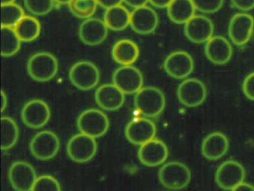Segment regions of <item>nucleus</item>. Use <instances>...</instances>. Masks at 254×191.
Listing matches in <instances>:
<instances>
[{
	"mask_svg": "<svg viewBox=\"0 0 254 191\" xmlns=\"http://www.w3.org/2000/svg\"><path fill=\"white\" fill-rule=\"evenodd\" d=\"M134 105L145 117H157L166 107V97L159 88L145 87L135 95Z\"/></svg>",
	"mask_w": 254,
	"mask_h": 191,
	"instance_id": "1",
	"label": "nucleus"
},
{
	"mask_svg": "<svg viewBox=\"0 0 254 191\" xmlns=\"http://www.w3.org/2000/svg\"><path fill=\"white\" fill-rule=\"evenodd\" d=\"M59 68L57 58L50 52H37L29 58L27 63L29 76L38 82L52 80L57 75Z\"/></svg>",
	"mask_w": 254,
	"mask_h": 191,
	"instance_id": "2",
	"label": "nucleus"
},
{
	"mask_svg": "<svg viewBox=\"0 0 254 191\" xmlns=\"http://www.w3.org/2000/svg\"><path fill=\"white\" fill-rule=\"evenodd\" d=\"M77 126L82 134L97 138L108 132L110 126L109 119L99 109H87L78 116Z\"/></svg>",
	"mask_w": 254,
	"mask_h": 191,
	"instance_id": "3",
	"label": "nucleus"
},
{
	"mask_svg": "<svg viewBox=\"0 0 254 191\" xmlns=\"http://www.w3.org/2000/svg\"><path fill=\"white\" fill-rule=\"evenodd\" d=\"M160 183L169 190L185 188L191 180V172L187 165L178 161L166 163L159 170Z\"/></svg>",
	"mask_w": 254,
	"mask_h": 191,
	"instance_id": "4",
	"label": "nucleus"
},
{
	"mask_svg": "<svg viewBox=\"0 0 254 191\" xmlns=\"http://www.w3.org/2000/svg\"><path fill=\"white\" fill-rule=\"evenodd\" d=\"M71 83L81 91H87L97 86L100 80V72L96 64L87 61L75 63L69 73Z\"/></svg>",
	"mask_w": 254,
	"mask_h": 191,
	"instance_id": "5",
	"label": "nucleus"
},
{
	"mask_svg": "<svg viewBox=\"0 0 254 191\" xmlns=\"http://www.w3.org/2000/svg\"><path fill=\"white\" fill-rule=\"evenodd\" d=\"M32 155L40 161L53 159L60 149V140L54 132L48 130L40 131L30 142Z\"/></svg>",
	"mask_w": 254,
	"mask_h": 191,
	"instance_id": "6",
	"label": "nucleus"
},
{
	"mask_svg": "<svg viewBox=\"0 0 254 191\" xmlns=\"http://www.w3.org/2000/svg\"><path fill=\"white\" fill-rule=\"evenodd\" d=\"M66 151L72 161L84 164L94 158L97 152V143L93 137L81 133L71 137Z\"/></svg>",
	"mask_w": 254,
	"mask_h": 191,
	"instance_id": "7",
	"label": "nucleus"
},
{
	"mask_svg": "<svg viewBox=\"0 0 254 191\" xmlns=\"http://www.w3.org/2000/svg\"><path fill=\"white\" fill-rule=\"evenodd\" d=\"M143 82L140 70L132 65L122 66L113 74V83L125 94H136L142 89Z\"/></svg>",
	"mask_w": 254,
	"mask_h": 191,
	"instance_id": "8",
	"label": "nucleus"
},
{
	"mask_svg": "<svg viewBox=\"0 0 254 191\" xmlns=\"http://www.w3.org/2000/svg\"><path fill=\"white\" fill-rule=\"evenodd\" d=\"M8 179L14 191H31L38 178L35 169L30 164L17 161L10 167Z\"/></svg>",
	"mask_w": 254,
	"mask_h": 191,
	"instance_id": "9",
	"label": "nucleus"
},
{
	"mask_svg": "<svg viewBox=\"0 0 254 191\" xmlns=\"http://www.w3.org/2000/svg\"><path fill=\"white\" fill-rule=\"evenodd\" d=\"M245 171L243 166L236 161L229 160L222 163L215 173V181L220 188L232 191L243 183Z\"/></svg>",
	"mask_w": 254,
	"mask_h": 191,
	"instance_id": "10",
	"label": "nucleus"
},
{
	"mask_svg": "<svg viewBox=\"0 0 254 191\" xmlns=\"http://www.w3.org/2000/svg\"><path fill=\"white\" fill-rule=\"evenodd\" d=\"M206 94L204 84L197 79H185L178 88V99L186 107H197L203 104Z\"/></svg>",
	"mask_w": 254,
	"mask_h": 191,
	"instance_id": "11",
	"label": "nucleus"
},
{
	"mask_svg": "<svg viewBox=\"0 0 254 191\" xmlns=\"http://www.w3.org/2000/svg\"><path fill=\"white\" fill-rule=\"evenodd\" d=\"M51 111L48 104L41 99H32L22 109L21 117L23 123L29 128H42L50 120Z\"/></svg>",
	"mask_w": 254,
	"mask_h": 191,
	"instance_id": "12",
	"label": "nucleus"
},
{
	"mask_svg": "<svg viewBox=\"0 0 254 191\" xmlns=\"http://www.w3.org/2000/svg\"><path fill=\"white\" fill-rule=\"evenodd\" d=\"M125 133L126 138L130 143L141 146L154 139L157 128L149 118H137L127 124Z\"/></svg>",
	"mask_w": 254,
	"mask_h": 191,
	"instance_id": "13",
	"label": "nucleus"
},
{
	"mask_svg": "<svg viewBox=\"0 0 254 191\" xmlns=\"http://www.w3.org/2000/svg\"><path fill=\"white\" fill-rule=\"evenodd\" d=\"M164 70L170 77L184 79L194 70V61L188 52L176 51L168 55L164 61Z\"/></svg>",
	"mask_w": 254,
	"mask_h": 191,
	"instance_id": "14",
	"label": "nucleus"
},
{
	"mask_svg": "<svg viewBox=\"0 0 254 191\" xmlns=\"http://www.w3.org/2000/svg\"><path fill=\"white\" fill-rule=\"evenodd\" d=\"M254 29V17L249 13H239L230 19L228 34L233 43L244 46L249 41Z\"/></svg>",
	"mask_w": 254,
	"mask_h": 191,
	"instance_id": "15",
	"label": "nucleus"
},
{
	"mask_svg": "<svg viewBox=\"0 0 254 191\" xmlns=\"http://www.w3.org/2000/svg\"><path fill=\"white\" fill-rule=\"evenodd\" d=\"M169 150L166 143L158 139H153L141 145L138 151L139 161L147 167L161 165L167 159Z\"/></svg>",
	"mask_w": 254,
	"mask_h": 191,
	"instance_id": "16",
	"label": "nucleus"
},
{
	"mask_svg": "<svg viewBox=\"0 0 254 191\" xmlns=\"http://www.w3.org/2000/svg\"><path fill=\"white\" fill-rule=\"evenodd\" d=\"M159 18L154 9L148 6H142L133 9L130 13V25L137 34H151L158 25Z\"/></svg>",
	"mask_w": 254,
	"mask_h": 191,
	"instance_id": "17",
	"label": "nucleus"
},
{
	"mask_svg": "<svg viewBox=\"0 0 254 191\" xmlns=\"http://www.w3.org/2000/svg\"><path fill=\"white\" fill-rule=\"evenodd\" d=\"M213 23L203 15H194L184 26L187 39L194 43H206L213 34Z\"/></svg>",
	"mask_w": 254,
	"mask_h": 191,
	"instance_id": "18",
	"label": "nucleus"
},
{
	"mask_svg": "<svg viewBox=\"0 0 254 191\" xmlns=\"http://www.w3.org/2000/svg\"><path fill=\"white\" fill-rule=\"evenodd\" d=\"M109 28L105 21L99 18L86 19L79 27V37L84 44L97 46L108 37Z\"/></svg>",
	"mask_w": 254,
	"mask_h": 191,
	"instance_id": "19",
	"label": "nucleus"
},
{
	"mask_svg": "<svg viewBox=\"0 0 254 191\" xmlns=\"http://www.w3.org/2000/svg\"><path fill=\"white\" fill-rule=\"evenodd\" d=\"M95 99L99 107L108 111H115L123 107L126 94L114 84H105L96 90Z\"/></svg>",
	"mask_w": 254,
	"mask_h": 191,
	"instance_id": "20",
	"label": "nucleus"
},
{
	"mask_svg": "<svg viewBox=\"0 0 254 191\" xmlns=\"http://www.w3.org/2000/svg\"><path fill=\"white\" fill-rule=\"evenodd\" d=\"M205 54L211 62L217 65H222L231 59L233 49L230 42L225 37L214 36L206 42Z\"/></svg>",
	"mask_w": 254,
	"mask_h": 191,
	"instance_id": "21",
	"label": "nucleus"
},
{
	"mask_svg": "<svg viewBox=\"0 0 254 191\" xmlns=\"http://www.w3.org/2000/svg\"><path fill=\"white\" fill-rule=\"evenodd\" d=\"M228 149V139L221 132L211 133L205 137L202 143V154L209 161H216L222 158Z\"/></svg>",
	"mask_w": 254,
	"mask_h": 191,
	"instance_id": "22",
	"label": "nucleus"
},
{
	"mask_svg": "<svg viewBox=\"0 0 254 191\" xmlns=\"http://www.w3.org/2000/svg\"><path fill=\"white\" fill-rule=\"evenodd\" d=\"M139 55V46L129 39L119 40L113 47V58L122 66L132 65L137 61Z\"/></svg>",
	"mask_w": 254,
	"mask_h": 191,
	"instance_id": "23",
	"label": "nucleus"
},
{
	"mask_svg": "<svg viewBox=\"0 0 254 191\" xmlns=\"http://www.w3.org/2000/svg\"><path fill=\"white\" fill-rule=\"evenodd\" d=\"M104 21L109 29L123 31L130 25V13L126 7L120 4L107 9Z\"/></svg>",
	"mask_w": 254,
	"mask_h": 191,
	"instance_id": "24",
	"label": "nucleus"
},
{
	"mask_svg": "<svg viewBox=\"0 0 254 191\" xmlns=\"http://www.w3.org/2000/svg\"><path fill=\"white\" fill-rule=\"evenodd\" d=\"M195 10L191 0H173L167 7V13L172 22L186 24L194 16Z\"/></svg>",
	"mask_w": 254,
	"mask_h": 191,
	"instance_id": "25",
	"label": "nucleus"
},
{
	"mask_svg": "<svg viewBox=\"0 0 254 191\" xmlns=\"http://www.w3.org/2000/svg\"><path fill=\"white\" fill-rule=\"evenodd\" d=\"M16 33L22 42L29 43L36 40L41 31L39 20L35 16H26L14 27Z\"/></svg>",
	"mask_w": 254,
	"mask_h": 191,
	"instance_id": "26",
	"label": "nucleus"
},
{
	"mask_svg": "<svg viewBox=\"0 0 254 191\" xmlns=\"http://www.w3.org/2000/svg\"><path fill=\"white\" fill-rule=\"evenodd\" d=\"M1 39H2V56L9 58L16 55L20 50L21 46V40L19 38L14 28L2 27L1 29Z\"/></svg>",
	"mask_w": 254,
	"mask_h": 191,
	"instance_id": "27",
	"label": "nucleus"
},
{
	"mask_svg": "<svg viewBox=\"0 0 254 191\" xmlns=\"http://www.w3.org/2000/svg\"><path fill=\"white\" fill-rule=\"evenodd\" d=\"M2 144L1 147L3 151L14 147L19 138V128L17 123L9 116H2Z\"/></svg>",
	"mask_w": 254,
	"mask_h": 191,
	"instance_id": "28",
	"label": "nucleus"
},
{
	"mask_svg": "<svg viewBox=\"0 0 254 191\" xmlns=\"http://www.w3.org/2000/svg\"><path fill=\"white\" fill-rule=\"evenodd\" d=\"M25 15L24 10L21 6L16 3L1 4V25L2 27L14 28L17 24L23 19Z\"/></svg>",
	"mask_w": 254,
	"mask_h": 191,
	"instance_id": "29",
	"label": "nucleus"
},
{
	"mask_svg": "<svg viewBox=\"0 0 254 191\" xmlns=\"http://www.w3.org/2000/svg\"><path fill=\"white\" fill-rule=\"evenodd\" d=\"M97 0H72L69 8L74 15L81 19L91 17L97 9Z\"/></svg>",
	"mask_w": 254,
	"mask_h": 191,
	"instance_id": "30",
	"label": "nucleus"
},
{
	"mask_svg": "<svg viewBox=\"0 0 254 191\" xmlns=\"http://www.w3.org/2000/svg\"><path fill=\"white\" fill-rule=\"evenodd\" d=\"M54 0H24L26 9L32 14L43 16L50 13L55 5Z\"/></svg>",
	"mask_w": 254,
	"mask_h": 191,
	"instance_id": "31",
	"label": "nucleus"
},
{
	"mask_svg": "<svg viewBox=\"0 0 254 191\" xmlns=\"http://www.w3.org/2000/svg\"><path fill=\"white\" fill-rule=\"evenodd\" d=\"M31 191H62V188L57 179L45 175L37 179Z\"/></svg>",
	"mask_w": 254,
	"mask_h": 191,
	"instance_id": "32",
	"label": "nucleus"
},
{
	"mask_svg": "<svg viewBox=\"0 0 254 191\" xmlns=\"http://www.w3.org/2000/svg\"><path fill=\"white\" fill-rule=\"evenodd\" d=\"M196 10L204 13H214L219 10L224 0H191Z\"/></svg>",
	"mask_w": 254,
	"mask_h": 191,
	"instance_id": "33",
	"label": "nucleus"
},
{
	"mask_svg": "<svg viewBox=\"0 0 254 191\" xmlns=\"http://www.w3.org/2000/svg\"><path fill=\"white\" fill-rule=\"evenodd\" d=\"M242 88L245 96L254 101V72L245 78Z\"/></svg>",
	"mask_w": 254,
	"mask_h": 191,
	"instance_id": "34",
	"label": "nucleus"
},
{
	"mask_svg": "<svg viewBox=\"0 0 254 191\" xmlns=\"http://www.w3.org/2000/svg\"><path fill=\"white\" fill-rule=\"evenodd\" d=\"M232 4L236 8L248 11L254 7V0H231Z\"/></svg>",
	"mask_w": 254,
	"mask_h": 191,
	"instance_id": "35",
	"label": "nucleus"
},
{
	"mask_svg": "<svg viewBox=\"0 0 254 191\" xmlns=\"http://www.w3.org/2000/svg\"><path fill=\"white\" fill-rule=\"evenodd\" d=\"M99 5L104 8H111L115 6L120 5L124 0H97Z\"/></svg>",
	"mask_w": 254,
	"mask_h": 191,
	"instance_id": "36",
	"label": "nucleus"
},
{
	"mask_svg": "<svg viewBox=\"0 0 254 191\" xmlns=\"http://www.w3.org/2000/svg\"><path fill=\"white\" fill-rule=\"evenodd\" d=\"M124 1L127 5L130 6V7H133L134 9L146 5L147 3L148 2V0H124Z\"/></svg>",
	"mask_w": 254,
	"mask_h": 191,
	"instance_id": "37",
	"label": "nucleus"
},
{
	"mask_svg": "<svg viewBox=\"0 0 254 191\" xmlns=\"http://www.w3.org/2000/svg\"><path fill=\"white\" fill-rule=\"evenodd\" d=\"M173 0H148L151 4L158 8H164L169 7Z\"/></svg>",
	"mask_w": 254,
	"mask_h": 191,
	"instance_id": "38",
	"label": "nucleus"
},
{
	"mask_svg": "<svg viewBox=\"0 0 254 191\" xmlns=\"http://www.w3.org/2000/svg\"><path fill=\"white\" fill-rule=\"evenodd\" d=\"M231 191H254V187L248 183H242Z\"/></svg>",
	"mask_w": 254,
	"mask_h": 191,
	"instance_id": "39",
	"label": "nucleus"
},
{
	"mask_svg": "<svg viewBox=\"0 0 254 191\" xmlns=\"http://www.w3.org/2000/svg\"><path fill=\"white\" fill-rule=\"evenodd\" d=\"M7 104H8V98H7L6 94L4 91H1V110L3 112L6 108Z\"/></svg>",
	"mask_w": 254,
	"mask_h": 191,
	"instance_id": "40",
	"label": "nucleus"
},
{
	"mask_svg": "<svg viewBox=\"0 0 254 191\" xmlns=\"http://www.w3.org/2000/svg\"><path fill=\"white\" fill-rule=\"evenodd\" d=\"M55 2L57 3L58 4H69L72 2V0H54Z\"/></svg>",
	"mask_w": 254,
	"mask_h": 191,
	"instance_id": "41",
	"label": "nucleus"
},
{
	"mask_svg": "<svg viewBox=\"0 0 254 191\" xmlns=\"http://www.w3.org/2000/svg\"><path fill=\"white\" fill-rule=\"evenodd\" d=\"M15 1L16 0H1V4H11Z\"/></svg>",
	"mask_w": 254,
	"mask_h": 191,
	"instance_id": "42",
	"label": "nucleus"
}]
</instances>
